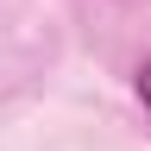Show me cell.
<instances>
[{"mask_svg":"<svg viewBox=\"0 0 151 151\" xmlns=\"http://www.w3.org/2000/svg\"><path fill=\"white\" fill-rule=\"evenodd\" d=\"M139 101H145V113H151V63H139Z\"/></svg>","mask_w":151,"mask_h":151,"instance_id":"1","label":"cell"}]
</instances>
